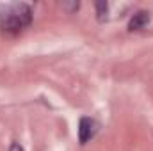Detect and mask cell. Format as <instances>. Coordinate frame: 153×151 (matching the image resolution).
Wrapping results in <instances>:
<instances>
[{"label": "cell", "mask_w": 153, "mask_h": 151, "mask_svg": "<svg viewBox=\"0 0 153 151\" xmlns=\"http://www.w3.org/2000/svg\"><path fill=\"white\" fill-rule=\"evenodd\" d=\"M32 21V9L29 4H7L0 7V29L5 34H18Z\"/></svg>", "instance_id": "1"}, {"label": "cell", "mask_w": 153, "mask_h": 151, "mask_svg": "<svg viewBox=\"0 0 153 151\" xmlns=\"http://www.w3.org/2000/svg\"><path fill=\"white\" fill-rule=\"evenodd\" d=\"M94 133H96V123L91 117H82L80 124H78V141H80V144H85L89 139H93Z\"/></svg>", "instance_id": "2"}, {"label": "cell", "mask_w": 153, "mask_h": 151, "mask_svg": "<svg viewBox=\"0 0 153 151\" xmlns=\"http://www.w3.org/2000/svg\"><path fill=\"white\" fill-rule=\"evenodd\" d=\"M150 21V14L146 11H139L132 16L130 23H128V29L130 30H141L143 27H146V23Z\"/></svg>", "instance_id": "3"}, {"label": "cell", "mask_w": 153, "mask_h": 151, "mask_svg": "<svg viewBox=\"0 0 153 151\" xmlns=\"http://www.w3.org/2000/svg\"><path fill=\"white\" fill-rule=\"evenodd\" d=\"M96 11H98V20H103V14H107V4L105 2H98L96 4Z\"/></svg>", "instance_id": "4"}, {"label": "cell", "mask_w": 153, "mask_h": 151, "mask_svg": "<svg viewBox=\"0 0 153 151\" xmlns=\"http://www.w3.org/2000/svg\"><path fill=\"white\" fill-rule=\"evenodd\" d=\"M9 151H25V150H23L18 142H13V144H11V148H9Z\"/></svg>", "instance_id": "5"}]
</instances>
